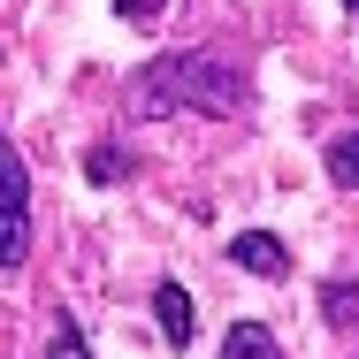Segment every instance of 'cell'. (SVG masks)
<instances>
[{"mask_svg":"<svg viewBox=\"0 0 359 359\" xmlns=\"http://www.w3.org/2000/svg\"><path fill=\"white\" fill-rule=\"evenodd\" d=\"M115 176H130V153H115V145H92V184H115Z\"/></svg>","mask_w":359,"mask_h":359,"instance_id":"9","label":"cell"},{"mask_svg":"<svg viewBox=\"0 0 359 359\" xmlns=\"http://www.w3.org/2000/svg\"><path fill=\"white\" fill-rule=\"evenodd\" d=\"M130 115L138 123H161V115H245L252 100V76L237 69L222 46H184V54H153L145 69H130L123 84Z\"/></svg>","mask_w":359,"mask_h":359,"instance_id":"1","label":"cell"},{"mask_svg":"<svg viewBox=\"0 0 359 359\" xmlns=\"http://www.w3.org/2000/svg\"><path fill=\"white\" fill-rule=\"evenodd\" d=\"M229 268H245V276H290V252L283 237H268V229H245V237H229Z\"/></svg>","mask_w":359,"mask_h":359,"instance_id":"3","label":"cell"},{"mask_svg":"<svg viewBox=\"0 0 359 359\" xmlns=\"http://www.w3.org/2000/svg\"><path fill=\"white\" fill-rule=\"evenodd\" d=\"M115 8H123L130 23H153V15H161V0H115Z\"/></svg>","mask_w":359,"mask_h":359,"instance_id":"10","label":"cell"},{"mask_svg":"<svg viewBox=\"0 0 359 359\" xmlns=\"http://www.w3.org/2000/svg\"><path fill=\"white\" fill-rule=\"evenodd\" d=\"M321 168H329V184H337V191H359V130H344V138H329V153H321Z\"/></svg>","mask_w":359,"mask_h":359,"instance_id":"7","label":"cell"},{"mask_svg":"<svg viewBox=\"0 0 359 359\" xmlns=\"http://www.w3.org/2000/svg\"><path fill=\"white\" fill-rule=\"evenodd\" d=\"M215 359H283L276 352V329H260V321H237L229 337H222V352Z\"/></svg>","mask_w":359,"mask_h":359,"instance_id":"6","label":"cell"},{"mask_svg":"<svg viewBox=\"0 0 359 359\" xmlns=\"http://www.w3.org/2000/svg\"><path fill=\"white\" fill-rule=\"evenodd\" d=\"M46 359H92V344H84V329H76L69 313L54 321V337H46Z\"/></svg>","mask_w":359,"mask_h":359,"instance_id":"8","label":"cell"},{"mask_svg":"<svg viewBox=\"0 0 359 359\" xmlns=\"http://www.w3.org/2000/svg\"><path fill=\"white\" fill-rule=\"evenodd\" d=\"M321 321H329L337 337H352V329H359V283H352V276L321 283Z\"/></svg>","mask_w":359,"mask_h":359,"instance_id":"5","label":"cell"},{"mask_svg":"<svg viewBox=\"0 0 359 359\" xmlns=\"http://www.w3.org/2000/svg\"><path fill=\"white\" fill-rule=\"evenodd\" d=\"M344 8H359V0H344Z\"/></svg>","mask_w":359,"mask_h":359,"instance_id":"11","label":"cell"},{"mask_svg":"<svg viewBox=\"0 0 359 359\" xmlns=\"http://www.w3.org/2000/svg\"><path fill=\"white\" fill-rule=\"evenodd\" d=\"M23 252H31V168L0 130V268H15Z\"/></svg>","mask_w":359,"mask_h":359,"instance_id":"2","label":"cell"},{"mask_svg":"<svg viewBox=\"0 0 359 359\" xmlns=\"http://www.w3.org/2000/svg\"><path fill=\"white\" fill-rule=\"evenodd\" d=\"M153 321H161V337L184 352L191 344V329H199V306L184 298V283H153Z\"/></svg>","mask_w":359,"mask_h":359,"instance_id":"4","label":"cell"}]
</instances>
